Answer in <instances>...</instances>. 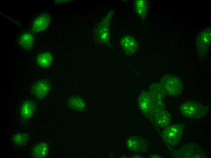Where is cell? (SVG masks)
I'll list each match as a JSON object with an SVG mask.
<instances>
[{
	"label": "cell",
	"instance_id": "obj_2",
	"mask_svg": "<svg viewBox=\"0 0 211 158\" xmlns=\"http://www.w3.org/2000/svg\"><path fill=\"white\" fill-rule=\"evenodd\" d=\"M171 156L176 158H205L207 157L203 148L198 144L188 143L171 151Z\"/></svg>",
	"mask_w": 211,
	"mask_h": 158
},
{
	"label": "cell",
	"instance_id": "obj_11",
	"mask_svg": "<svg viewBox=\"0 0 211 158\" xmlns=\"http://www.w3.org/2000/svg\"><path fill=\"white\" fill-rule=\"evenodd\" d=\"M35 40V37L32 33L26 32L19 37L18 42L19 46L22 50L28 51L33 48Z\"/></svg>",
	"mask_w": 211,
	"mask_h": 158
},
{
	"label": "cell",
	"instance_id": "obj_9",
	"mask_svg": "<svg viewBox=\"0 0 211 158\" xmlns=\"http://www.w3.org/2000/svg\"><path fill=\"white\" fill-rule=\"evenodd\" d=\"M120 44L124 51L129 55L135 53L138 48V43L136 40L129 35H126L122 38Z\"/></svg>",
	"mask_w": 211,
	"mask_h": 158
},
{
	"label": "cell",
	"instance_id": "obj_15",
	"mask_svg": "<svg viewBox=\"0 0 211 158\" xmlns=\"http://www.w3.org/2000/svg\"><path fill=\"white\" fill-rule=\"evenodd\" d=\"M29 137L28 133L25 132H19L14 133L12 137V142L14 146L17 147L25 146L29 140Z\"/></svg>",
	"mask_w": 211,
	"mask_h": 158
},
{
	"label": "cell",
	"instance_id": "obj_1",
	"mask_svg": "<svg viewBox=\"0 0 211 158\" xmlns=\"http://www.w3.org/2000/svg\"><path fill=\"white\" fill-rule=\"evenodd\" d=\"M115 10H111L95 26L93 30V38L98 43L106 44L110 40L111 22Z\"/></svg>",
	"mask_w": 211,
	"mask_h": 158
},
{
	"label": "cell",
	"instance_id": "obj_7",
	"mask_svg": "<svg viewBox=\"0 0 211 158\" xmlns=\"http://www.w3.org/2000/svg\"><path fill=\"white\" fill-rule=\"evenodd\" d=\"M50 84L47 80L41 79L34 82L31 88L32 95L37 99L42 100L49 93Z\"/></svg>",
	"mask_w": 211,
	"mask_h": 158
},
{
	"label": "cell",
	"instance_id": "obj_5",
	"mask_svg": "<svg viewBox=\"0 0 211 158\" xmlns=\"http://www.w3.org/2000/svg\"><path fill=\"white\" fill-rule=\"evenodd\" d=\"M185 129V125L182 124L169 125L164 128L162 137L166 145L169 148L177 146L180 142Z\"/></svg>",
	"mask_w": 211,
	"mask_h": 158
},
{
	"label": "cell",
	"instance_id": "obj_13",
	"mask_svg": "<svg viewBox=\"0 0 211 158\" xmlns=\"http://www.w3.org/2000/svg\"><path fill=\"white\" fill-rule=\"evenodd\" d=\"M53 59V55L50 52L43 51L38 53L35 58V62L39 67L45 68L52 64Z\"/></svg>",
	"mask_w": 211,
	"mask_h": 158
},
{
	"label": "cell",
	"instance_id": "obj_8",
	"mask_svg": "<svg viewBox=\"0 0 211 158\" xmlns=\"http://www.w3.org/2000/svg\"><path fill=\"white\" fill-rule=\"evenodd\" d=\"M50 21V17L48 14L43 13L39 15L32 23V31L34 33H38L44 30L49 26Z\"/></svg>",
	"mask_w": 211,
	"mask_h": 158
},
{
	"label": "cell",
	"instance_id": "obj_3",
	"mask_svg": "<svg viewBox=\"0 0 211 158\" xmlns=\"http://www.w3.org/2000/svg\"><path fill=\"white\" fill-rule=\"evenodd\" d=\"M181 114L190 119L199 118L205 115L208 111V107L196 101L190 100L182 103L179 107Z\"/></svg>",
	"mask_w": 211,
	"mask_h": 158
},
{
	"label": "cell",
	"instance_id": "obj_14",
	"mask_svg": "<svg viewBox=\"0 0 211 158\" xmlns=\"http://www.w3.org/2000/svg\"><path fill=\"white\" fill-rule=\"evenodd\" d=\"M48 150L49 146L46 143L39 142L33 147L31 150V155L35 158H44L47 156Z\"/></svg>",
	"mask_w": 211,
	"mask_h": 158
},
{
	"label": "cell",
	"instance_id": "obj_6",
	"mask_svg": "<svg viewBox=\"0 0 211 158\" xmlns=\"http://www.w3.org/2000/svg\"><path fill=\"white\" fill-rule=\"evenodd\" d=\"M211 29L207 28L203 29L197 36L196 48L197 53L200 57L205 56L211 46Z\"/></svg>",
	"mask_w": 211,
	"mask_h": 158
},
{
	"label": "cell",
	"instance_id": "obj_4",
	"mask_svg": "<svg viewBox=\"0 0 211 158\" xmlns=\"http://www.w3.org/2000/svg\"><path fill=\"white\" fill-rule=\"evenodd\" d=\"M160 84L163 87L167 96L176 97L182 92L184 84L181 78L176 75L166 74L162 77Z\"/></svg>",
	"mask_w": 211,
	"mask_h": 158
},
{
	"label": "cell",
	"instance_id": "obj_17",
	"mask_svg": "<svg viewBox=\"0 0 211 158\" xmlns=\"http://www.w3.org/2000/svg\"><path fill=\"white\" fill-rule=\"evenodd\" d=\"M69 103L70 106L73 107L74 106L75 107H77V108H78V107H82L83 106V103L81 99L73 98L71 99Z\"/></svg>",
	"mask_w": 211,
	"mask_h": 158
},
{
	"label": "cell",
	"instance_id": "obj_16",
	"mask_svg": "<svg viewBox=\"0 0 211 158\" xmlns=\"http://www.w3.org/2000/svg\"><path fill=\"white\" fill-rule=\"evenodd\" d=\"M135 11L142 19L145 18L148 11V4L145 0H136L134 2Z\"/></svg>",
	"mask_w": 211,
	"mask_h": 158
},
{
	"label": "cell",
	"instance_id": "obj_10",
	"mask_svg": "<svg viewBox=\"0 0 211 158\" xmlns=\"http://www.w3.org/2000/svg\"><path fill=\"white\" fill-rule=\"evenodd\" d=\"M35 105L31 100L25 101L20 108L19 115L22 119L28 120L33 116L35 110Z\"/></svg>",
	"mask_w": 211,
	"mask_h": 158
},
{
	"label": "cell",
	"instance_id": "obj_12",
	"mask_svg": "<svg viewBox=\"0 0 211 158\" xmlns=\"http://www.w3.org/2000/svg\"><path fill=\"white\" fill-rule=\"evenodd\" d=\"M154 114L156 122L160 127L164 128L170 124L172 121L171 115L165 109L157 111Z\"/></svg>",
	"mask_w": 211,
	"mask_h": 158
}]
</instances>
